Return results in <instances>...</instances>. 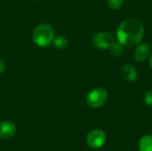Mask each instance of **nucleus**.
<instances>
[{
  "mask_svg": "<svg viewBox=\"0 0 152 151\" xmlns=\"http://www.w3.org/2000/svg\"><path fill=\"white\" fill-rule=\"evenodd\" d=\"M16 133V126L12 121L4 120L0 122V139L6 140L12 137Z\"/></svg>",
  "mask_w": 152,
  "mask_h": 151,
  "instance_id": "7",
  "label": "nucleus"
},
{
  "mask_svg": "<svg viewBox=\"0 0 152 151\" xmlns=\"http://www.w3.org/2000/svg\"><path fill=\"white\" fill-rule=\"evenodd\" d=\"M149 65H150L151 69H152V53H151L150 57H149Z\"/></svg>",
  "mask_w": 152,
  "mask_h": 151,
  "instance_id": "15",
  "label": "nucleus"
},
{
  "mask_svg": "<svg viewBox=\"0 0 152 151\" xmlns=\"http://www.w3.org/2000/svg\"><path fill=\"white\" fill-rule=\"evenodd\" d=\"M125 0H106L107 4L112 10H118L124 4Z\"/></svg>",
  "mask_w": 152,
  "mask_h": 151,
  "instance_id": "12",
  "label": "nucleus"
},
{
  "mask_svg": "<svg viewBox=\"0 0 152 151\" xmlns=\"http://www.w3.org/2000/svg\"><path fill=\"white\" fill-rule=\"evenodd\" d=\"M4 70H5V63L2 60H0V74H2Z\"/></svg>",
  "mask_w": 152,
  "mask_h": 151,
  "instance_id": "14",
  "label": "nucleus"
},
{
  "mask_svg": "<svg viewBox=\"0 0 152 151\" xmlns=\"http://www.w3.org/2000/svg\"><path fill=\"white\" fill-rule=\"evenodd\" d=\"M138 148L140 151H152V135H144L141 138Z\"/></svg>",
  "mask_w": 152,
  "mask_h": 151,
  "instance_id": "9",
  "label": "nucleus"
},
{
  "mask_svg": "<svg viewBox=\"0 0 152 151\" xmlns=\"http://www.w3.org/2000/svg\"><path fill=\"white\" fill-rule=\"evenodd\" d=\"M144 32V26L141 20L129 18L119 24L116 36L118 41L124 46L134 47L142 42Z\"/></svg>",
  "mask_w": 152,
  "mask_h": 151,
  "instance_id": "1",
  "label": "nucleus"
},
{
  "mask_svg": "<svg viewBox=\"0 0 152 151\" xmlns=\"http://www.w3.org/2000/svg\"><path fill=\"white\" fill-rule=\"evenodd\" d=\"M136 49L134 51V58L136 62H143L147 59H149L151 54V46L147 43H140L136 45Z\"/></svg>",
  "mask_w": 152,
  "mask_h": 151,
  "instance_id": "6",
  "label": "nucleus"
},
{
  "mask_svg": "<svg viewBox=\"0 0 152 151\" xmlns=\"http://www.w3.org/2000/svg\"><path fill=\"white\" fill-rule=\"evenodd\" d=\"M116 42L115 36L107 31H102L94 35L93 38V43L94 46L98 49L102 50H108L110 49L114 43Z\"/></svg>",
  "mask_w": 152,
  "mask_h": 151,
  "instance_id": "4",
  "label": "nucleus"
},
{
  "mask_svg": "<svg viewBox=\"0 0 152 151\" xmlns=\"http://www.w3.org/2000/svg\"><path fill=\"white\" fill-rule=\"evenodd\" d=\"M110 53L112 56L114 57H118L120 56L122 53H123V51H124V45L121 44L118 41V42H115L114 44L110 48Z\"/></svg>",
  "mask_w": 152,
  "mask_h": 151,
  "instance_id": "11",
  "label": "nucleus"
},
{
  "mask_svg": "<svg viewBox=\"0 0 152 151\" xmlns=\"http://www.w3.org/2000/svg\"><path fill=\"white\" fill-rule=\"evenodd\" d=\"M32 38L34 43L40 47H46L50 45L54 38L53 27L47 23L38 25L33 31Z\"/></svg>",
  "mask_w": 152,
  "mask_h": 151,
  "instance_id": "2",
  "label": "nucleus"
},
{
  "mask_svg": "<svg viewBox=\"0 0 152 151\" xmlns=\"http://www.w3.org/2000/svg\"><path fill=\"white\" fill-rule=\"evenodd\" d=\"M121 76L127 82H134L137 79L138 73L136 69L131 64H126L121 68Z\"/></svg>",
  "mask_w": 152,
  "mask_h": 151,
  "instance_id": "8",
  "label": "nucleus"
},
{
  "mask_svg": "<svg viewBox=\"0 0 152 151\" xmlns=\"http://www.w3.org/2000/svg\"><path fill=\"white\" fill-rule=\"evenodd\" d=\"M106 142V134L101 129H94L91 131L86 136V143L91 149H100Z\"/></svg>",
  "mask_w": 152,
  "mask_h": 151,
  "instance_id": "5",
  "label": "nucleus"
},
{
  "mask_svg": "<svg viewBox=\"0 0 152 151\" xmlns=\"http://www.w3.org/2000/svg\"><path fill=\"white\" fill-rule=\"evenodd\" d=\"M53 44L57 49H64L68 45V39L62 35H59L53 40Z\"/></svg>",
  "mask_w": 152,
  "mask_h": 151,
  "instance_id": "10",
  "label": "nucleus"
},
{
  "mask_svg": "<svg viewBox=\"0 0 152 151\" xmlns=\"http://www.w3.org/2000/svg\"><path fill=\"white\" fill-rule=\"evenodd\" d=\"M143 101H144V103L150 107H152V90L148 91L145 95H144V98H143Z\"/></svg>",
  "mask_w": 152,
  "mask_h": 151,
  "instance_id": "13",
  "label": "nucleus"
},
{
  "mask_svg": "<svg viewBox=\"0 0 152 151\" xmlns=\"http://www.w3.org/2000/svg\"><path fill=\"white\" fill-rule=\"evenodd\" d=\"M109 93L103 87H95L91 90L86 95V103L93 109L102 107L108 101Z\"/></svg>",
  "mask_w": 152,
  "mask_h": 151,
  "instance_id": "3",
  "label": "nucleus"
}]
</instances>
